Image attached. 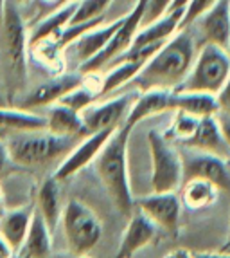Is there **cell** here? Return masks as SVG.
Masks as SVG:
<instances>
[{
    "mask_svg": "<svg viewBox=\"0 0 230 258\" xmlns=\"http://www.w3.org/2000/svg\"><path fill=\"white\" fill-rule=\"evenodd\" d=\"M183 181L187 179H205L212 182L219 191L230 194V170L226 166V161L216 155L196 152L183 157Z\"/></svg>",
    "mask_w": 230,
    "mask_h": 258,
    "instance_id": "13",
    "label": "cell"
},
{
    "mask_svg": "<svg viewBox=\"0 0 230 258\" xmlns=\"http://www.w3.org/2000/svg\"><path fill=\"white\" fill-rule=\"evenodd\" d=\"M15 258H22V256H20V254H15Z\"/></svg>",
    "mask_w": 230,
    "mask_h": 258,
    "instance_id": "48",
    "label": "cell"
},
{
    "mask_svg": "<svg viewBox=\"0 0 230 258\" xmlns=\"http://www.w3.org/2000/svg\"><path fill=\"white\" fill-rule=\"evenodd\" d=\"M226 52H228V56H230V40H228V45H226Z\"/></svg>",
    "mask_w": 230,
    "mask_h": 258,
    "instance_id": "45",
    "label": "cell"
},
{
    "mask_svg": "<svg viewBox=\"0 0 230 258\" xmlns=\"http://www.w3.org/2000/svg\"><path fill=\"white\" fill-rule=\"evenodd\" d=\"M110 69L104 74H101V96L113 94L121 89L126 87L135 80V76L141 73V69L144 67L142 61H113L108 65Z\"/></svg>",
    "mask_w": 230,
    "mask_h": 258,
    "instance_id": "26",
    "label": "cell"
},
{
    "mask_svg": "<svg viewBox=\"0 0 230 258\" xmlns=\"http://www.w3.org/2000/svg\"><path fill=\"white\" fill-rule=\"evenodd\" d=\"M6 2H8V0H0V22H2V17H4Z\"/></svg>",
    "mask_w": 230,
    "mask_h": 258,
    "instance_id": "39",
    "label": "cell"
},
{
    "mask_svg": "<svg viewBox=\"0 0 230 258\" xmlns=\"http://www.w3.org/2000/svg\"><path fill=\"white\" fill-rule=\"evenodd\" d=\"M40 217L45 220L51 231H54L56 226L61 220V211H63V203H61L60 181L54 175L47 177L40 184L38 195H36V208Z\"/></svg>",
    "mask_w": 230,
    "mask_h": 258,
    "instance_id": "21",
    "label": "cell"
},
{
    "mask_svg": "<svg viewBox=\"0 0 230 258\" xmlns=\"http://www.w3.org/2000/svg\"><path fill=\"white\" fill-rule=\"evenodd\" d=\"M194 24H198V27H200L203 43H212L217 47L226 49L230 40L228 0H217L216 4L203 17L198 18Z\"/></svg>",
    "mask_w": 230,
    "mask_h": 258,
    "instance_id": "17",
    "label": "cell"
},
{
    "mask_svg": "<svg viewBox=\"0 0 230 258\" xmlns=\"http://www.w3.org/2000/svg\"><path fill=\"white\" fill-rule=\"evenodd\" d=\"M219 189L205 179H187L182 184V203L189 210H205L217 201Z\"/></svg>",
    "mask_w": 230,
    "mask_h": 258,
    "instance_id": "27",
    "label": "cell"
},
{
    "mask_svg": "<svg viewBox=\"0 0 230 258\" xmlns=\"http://www.w3.org/2000/svg\"><path fill=\"white\" fill-rule=\"evenodd\" d=\"M2 204H4V194H2V189H0V210H2Z\"/></svg>",
    "mask_w": 230,
    "mask_h": 258,
    "instance_id": "43",
    "label": "cell"
},
{
    "mask_svg": "<svg viewBox=\"0 0 230 258\" xmlns=\"http://www.w3.org/2000/svg\"><path fill=\"white\" fill-rule=\"evenodd\" d=\"M83 74L79 71H61L54 74L52 78L42 82L40 85L33 87L29 92L22 96L18 107L26 110H34V108H47L49 105L58 103L68 91L81 83Z\"/></svg>",
    "mask_w": 230,
    "mask_h": 258,
    "instance_id": "11",
    "label": "cell"
},
{
    "mask_svg": "<svg viewBox=\"0 0 230 258\" xmlns=\"http://www.w3.org/2000/svg\"><path fill=\"white\" fill-rule=\"evenodd\" d=\"M200 119L201 117L192 116V114H189V112L175 110V117H173L171 128L166 136L169 139H176V141H180V143L185 145V143L194 136L198 125H200Z\"/></svg>",
    "mask_w": 230,
    "mask_h": 258,
    "instance_id": "28",
    "label": "cell"
},
{
    "mask_svg": "<svg viewBox=\"0 0 230 258\" xmlns=\"http://www.w3.org/2000/svg\"><path fill=\"white\" fill-rule=\"evenodd\" d=\"M157 226L148 217L142 215L141 211H133L128 217V224L121 237L115 258H133L146 245L151 244V240L157 237Z\"/></svg>",
    "mask_w": 230,
    "mask_h": 258,
    "instance_id": "15",
    "label": "cell"
},
{
    "mask_svg": "<svg viewBox=\"0 0 230 258\" xmlns=\"http://www.w3.org/2000/svg\"><path fill=\"white\" fill-rule=\"evenodd\" d=\"M113 130H101V132H94L85 136L83 139L76 143V147L68 152L63 157L58 168H56L54 177L58 181H67L70 177H74L76 173H79L81 170H85L90 163H94L95 157L99 155V152L102 150V147L106 145V141L110 139V136L115 132Z\"/></svg>",
    "mask_w": 230,
    "mask_h": 258,
    "instance_id": "12",
    "label": "cell"
},
{
    "mask_svg": "<svg viewBox=\"0 0 230 258\" xmlns=\"http://www.w3.org/2000/svg\"><path fill=\"white\" fill-rule=\"evenodd\" d=\"M194 258H230V253H192Z\"/></svg>",
    "mask_w": 230,
    "mask_h": 258,
    "instance_id": "37",
    "label": "cell"
},
{
    "mask_svg": "<svg viewBox=\"0 0 230 258\" xmlns=\"http://www.w3.org/2000/svg\"><path fill=\"white\" fill-rule=\"evenodd\" d=\"M15 168H17V164L13 163V157H11V154H9L6 139H0V179L8 177Z\"/></svg>",
    "mask_w": 230,
    "mask_h": 258,
    "instance_id": "32",
    "label": "cell"
},
{
    "mask_svg": "<svg viewBox=\"0 0 230 258\" xmlns=\"http://www.w3.org/2000/svg\"><path fill=\"white\" fill-rule=\"evenodd\" d=\"M148 147L151 155V189L157 194L176 191L183 184L182 154L173 147L166 134L151 130L148 134Z\"/></svg>",
    "mask_w": 230,
    "mask_h": 258,
    "instance_id": "7",
    "label": "cell"
},
{
    "mask_svg": "<svg viewBox=\"0 0 230 258\" xmlns=\"http://www.w3.org/2000/svg\"><path fill=\"white\" fill-rule=\"evenodd\" d=\"M164 258H194V256H192V253L187 249H173V251H169Z\"/></svg>",
    "mask_w": 230,
    "mask_h": 258,
    "instance_id": "36",
    "label": "cell"
},
{
    "mask_svg": "<svg viewBox=\"0 0 230 258\" xmlns=\"http://www.w3.org/2000/svg\"><path fill=\"white\" fill-rule=\"evenodd\" d=\"M228 9H230V0H228Z\"/></svg>",
    "mask_w": 230,
    "mask_h": 258,
    "instance_id": "49",
    "label": "cell"
},
{
    "mask_svg": "<svg viewBox=\"0 0 230 258\" xmlns=\"http://www.w3.org/2000/svg\"><path fill=\"white\" fill-rule=\"evenodd\" d=\"M173 0H146V9H144V18H142V26L149 24V22L157 20L162 15L169 11Z\"/></svg>",
    "mask_w": 230,
    "mask_h": 258,
    "instance_id": "31",
    "label": "cell"
},
{
    "mask_svg": "<svg viewBox=\"0 0 230 258\" xmlns=\"http://www.w3.org/2000/svg\"><path fill=\"white\" fill-rule=\"evenodd\" d=\"M216 117H217V123H219V128H221V132H223V138H225V141L228 143V147H230V114L217 112Z\"/></svg>",
    "mask_w": 230,
    "mask_h": 258,
    "instance_id": "34",
    "label": "cell"
},
{
    "mask_svg": "<svg viewBox=\"0 0 230 258\" xmlns=\"http://www.w3.org/2000/svg\"><path fill=\"white\" fill-rule=\"evenodd\" d=\"M130 126L121 125L110 136L106 145L95 157V172L110 195L111 203L121 215L130 217L135 211V199L130 186L128 173V143L132 136Z\"/></svg>",
    "mask_w": 230,
    "mask_h": 258,
    "instance_id": "2",
    "label": "cell"
},
{
    "mask_svg": "<svg viewBox=\"0 0 230 258\" xmlns=\"http://www.w3.org/2000/svg\"><path fill=\"white\" fill-rule=\"evenodd\" d=\"M216 99H217V107H219L217 112L230 114V78H228V82H226V85L221 89V92L216 96Z\"/></svg>",
    "mask_w": 230,
    "mask_h": 258,
    "instance_id": "33",
    "label": "cell"
},
{
    "mask_svg": "<svg viewBox=\"0 0 230 258\" xmlns=\"http://www.w3.org/2000/svg\"><path fill=\"white\" fill-rule=\"evenodd\" d=\"M121 20H123V17L113 22H102L101 26H95L86 31V33H83L79 38H76L65 49V58L67 56H74L77 69H79L85 61L92 60L94 56H97L102 49L106 47V43L110 42V38L113 36L117 27H119Z\"/></svg>",
    "mask_w": 230,
    "mask_h": 258,
    "instance_id": "14",
    "label": "cell"
},
{
    "mask_svg": "<svg viewBox=\"0 0 230 258\" xmlns=\"http://www.w3.org/2000/svg\"><path fill=\"white\" fill-rule=\"evenodd\" d=\"M52 249V231L40 217L36 210L33 211V219L29 224V231L17 254L22 258H49Z\"/></svg>",
    "mask_w": 230,
    "mask_h": 258,
    "instance_id": "22",
    "label": "cell"
},
{
    "mask_svg": "<svg viewBox=\"0 0 230 258\" xmlns=\"http://www.w3.org/2000/svg\"><path fill=\"white\" fill-rule=\"evenodd\" d=\"M33 208H17V210L8 211L0 219V235L11 245V249L15 253H18L24 245L27 231H29L31 219H33Z\"/></svg>",
    "mask_w": 230,
    "mask_h": 258,
    "instance_id": "23",
    "label": "cell"
},
{
    "mask_svg": "<svg viewBox=\"0 0 230 258\" xmlns=\"http://www.w3.org/2000/svg\"><path fill=\"white\" fill-rule=\"evenodd\" d=\"M173 110H183L196 117H205L216 116L219 107H217L216 96L212 94L173 91Z\"/></svg>",
    "mask_w": 230,
    "mask_h": 258,
    "instance_id": "25",
    "label": "cell"
},
{
    "mask_svg": "<svg viewBox=\"0 0 230 258\" xmlns=\"http://www.w3.org/2000/svg\"><path fill=\"white\" fill-rule=\"evenodd\" d=\"M111 2L113 0H77L76 13H74L70 24H83V22L104 17V11Z\"/></svg>",
    "mask_w": 230,
    "mask_h": 258,
    "instance_id": "29",
    "label": "cell"
},
{
    "mask_svg": "<svg viewBox=\"0 0 230 258\" xmlns=\"http://www.w3.org/2000/svg\"><path fill=\"white\" fill-rule=\"evenodd\" d=\"M61 226L72 256H88V253L101 242L102 224L95 211L81 201L70 199L61 211Z\"/></svg>",
    "mask_w": 230,
    "mask_h": 258,
    "instance_id": "6",
    "label": "cell"
},
{
    "mask_svg": "<svg viewBox=\"0 0 230 258\" xmlns=\"http://www.w3.org/2000/svg\"><path fill=\"white\" fill-rule=\"evenodd\" d=\"M76 8H77V0H70L67 4H61L56 9H52V11H49L33 29H29V49L34 47L42 40L60 35L61 31L72 22Z\"/></svg>",
    "mask_w": 230,
    "mask_h": 258,
    "instance_id": "20",
    "label": "cell"
},
{
    "mask_svg": "<svg viewBox=\"0 0 230 258\" xmlns=\"http://www.w3.org/2000/svg\"><path fill=\"white\" fill-rule=\"evenodd\" d=\"M142 215L148 217L157 226V229L176 235L180 229V219H182V201L176 191H151L149 195L139 197L135 201Z\"/></svg>",
    "mask_w": 230,
    "mask_h": 258,
    "instance_id": "10",
    "label": "cell"
},
{
    "mask_svg": "<svg viewBox=\"0 0 230 258\" xmlns=\"http://www.w3.org/2000/svg\"><path fill=\"white\" fill-rule=\"evenodd\" d=\"M144 9H146V0H137L132 11L123 17L117 31L113 33L110 42L106 43V47L102 49L97 56H94L92 60L85 61L77 71L81 74L99 73V71H102L104 67H108L115 58H119L123 52L128 51L133 38H135V35H137V31L141 29V26H142Z\"/></svg>",
    "mask_w": 230,
    "mask_h": 258,
    "instance_id": "8",
    "label": "cell"
},
{
    "mask_svg": "<svg viewBox=\"0 0 230 258\" xmlns=\"http://www.w3.org/2000/svg\"><path fill=\"white\" fill-rule=\"evenodd\" d=\"M15 2H17L18 6H27V4H31L33 0H15Z\"/></svg>",
    "mask_w": 230,
    "mask_h": 258,
    "instance_id": "41",
    "label": "cell"
},
{
    "mask_svg": "<svg viewBox=\"0 0 230 258\" xmlns=\"http://www.w3.org/2000/svg\"><path fill=\"white\" fill-rule=\"evenodd\" d=\"M228 245H230V229H228Z\"/></svg>",
    "mask_w": 230,
    "mask_h": 258,
    "instance_id": "47",
    "label": "cell"
},
{
    "mask_svg": "<svg viewBox=\"0 0 230 258\" xmlns=\"http://www.w3.org/2000/svg\"><path fill=\"white\" fill-rule=\"evenodd\" d=\"M45 130L56 134V136H63V138L83 139L85 136H88L85 125H83L81 114L61 103H52L47 107Z\"/></svg>",
    "mask_w": 230,
    "mask_h": 258,
    "instance_id": "19",
    "label": "cell"
},
{
    "mask_svg": "<svg viewBox=\"0 0 230 258\" xmlns=\"http://www.w3.org/2000/svg\"><path fill=\"white\" fill-rule=\"evenodd\" d=\"M4 105H8V99H6L4 96L0 94V107H4Z\"/></svg>",
    "mask_w": 230,
    "mask_h": 258,
    "instance_id": "42",
    "label": "cell"
},
{
    "mask_svg": "<svg viewBox=\"0 0 230 258\" xmlns=\"http://www.w3.org/2000/svg\"><path fill=\"white\" fill-rule=\"evenodd\" d=\"M79 139L56 136L49 130H31V132H15L6 136V145L13 163L22 168H45L63 157L76 147ZM58 163V164H60Z\"/></svg>",
    "mask_w": 230,
    "mask_h": 258,
    "instance_id": "3",
    "label": "cell"
},
{
    "mask_svg": "<svg viewBox=\"0 0 230 258\" xmlns=\"http://www.w3.org/2000/svg\"><path fill=\"white\" fill-rule=\"evenodd\" d=\"M189 0H173V4H171L169 11H175V9H183L187 6Z\"/></svg>",
    "mask_w": 230,
    "mask_h": 258,
    "instance_id": "38",
    "label": "cell"
},
{
    "mask_svg": "<svg viewBox=\"0 0 230 258\" xmlns=\"http://www.w3.org/2000/svg\"><path fill=\"white\" fill-rule=\"evenodd\" d=\"M70 258H88V256H72V254H70Z\"/></svg>",
    "mask_w": 230,
    "mask_h": 258,
    "instance_id": "46",
    "label": "cell"
},
{
    "mask_svg": "<svg viewBox=\"0 0 230 258\" xmlns=\"http://www.w3.org/2000/svg\"><path fill=\"white\" fill-rule=\"evenodd\" d=\"M6 136H8V134H6L4 130H0V139H6Z\"/></svg>",
    "mask_w": 230,
    "mask_h": 258,
    "instance_id": "44",
    "label": "cell"
},
{
    "mask_svg": "<svg viewBox=\"0 0 230 258\" xmlns=\"http://www.w3.org/2000/svg\"><path fill=\"white\" fill-rule=\"evenodd\" d=\"M198 49L194 38L187 29L176 31L162 47L158 49L144 63L141 73L137 74L130 85L137 92L151 91V89H164V91H176L182 82L187 78L192 67Z\"/></svg>",
    "mask_w": 230,
    "mask_h": 258,
    "instance_id": "1",
    "label": "cell"
},
{
    "mask_svg": "<svg viewBox=\"0 0 230 258\" xmlns=\"http://www.w3.org/2000/svg\"><path fill=\"white\" fill-rule=\"evenodd\" d=\"M43 2H47V4H54L56 8H58V6L63 4V0H43Z\"/></svg>",
    "mask_w": 230,
    "mask_h": 258,
    "instance_id": "40",
    "label": "cell"
},
{
    "mask_svg": "<svg viewBox=\"0 0 230 258\" xmlns=\"http://www.w3.org/2000/svg\"><path fill=\"white\" fill-rule=\"evenodd\" d=\"M185 147L189 150L216 155V157H221L225 161L230 159V147L228 143L225 141V138H223V132L219 128V123H217L216 116L201 117L196 132L185 143Z\"/></svg>",
    "mask_w": 230,
    "mask_h": 258,
    "instance_id": "16",
    "label": "cell"
},
{
    "mask_svg": "<svg viewBox=\"0 0 230 258\" xmlns=\"http://www.w3.org/2000/svg\"><path fill=\"white\" fill-rule=\"evenodd\" d=\"M173 110V91H164V89H151V91L139 92L130 108L124 125L133 128L141 121L148 119L151 116L162 114V112Z\"/></svg>",
    "mask_w": 230,
    "mask_h": 258,
    "instance_id": "18",
    "label": "cell"
},
{
    "mask_svg": "<svg viewBox=\"0 0 230 258\" xmlns=\"http://www.w3.org/2000/svg\"><path fill=\"white\" fill-rule=\"evenodd\" d=\"M45 128V116L20 107H0V130L6 134L31 132Z\"/></svg>",
    "mask_w": 230,
    "mask_h": 258,
    "instance_id": "24",
    "label": "cell"
},
{
    "mask_svg": "<svg viewBox=\"0 0 230 258\" xmlns=\"http://www.w3.org/2000/svg\"><path fill=\"white\" fill-rule=\"evenodd\" d=\"M217 0H189L187 6L183 8V15H182V22H180V29H185L191 24L198 20V18L203 17Z\"/></svg>",
    "mask_w": 230,
    "mask_h": 258,
    "instance_id": "30",
    "label": "cell"
},
{
    "mask_svg": "<svg viewBox=\"0 0 230 258\" xmlns=\"http://www.w3.org/2000/svg\"><path fill=\"white\" fill-rule=\"evenodd\" d=\"M137 94L139 92H126L104 101H95L88 108H85L81 112V119L86 132L94 134L101 130H113L124 125Z\"/></svg>",
    "mask_w": 230,
    "mask_h": 258,
    "instance_id": "9",
    "label": "cell"
},
{
    "mask_svg": "<svg viewBox=\"0 0 230 258\" xmlns=\"http://www.w3.org/2000/svg\"><path fill=\"white\" fill-rule=\"evenodd\" d=\"M2 38H4L6 76L9 85V98L24 91L27 80V52H29V29L20 13V6L8 0L2 17Z\"/></svg>",
    "mask_w": 230,
    "mask_h": 258,
    "instance_id": "4",
    "label": "cell"
},
{
    "mask_svg": "<svg viewBox=\"0 0 230 258\" xmlns=\"http://www.w3.org/2000/svg\"><path fill=\"white\" fill-rule=\"evenodd\" d=\"M15 251L11 249V245L8 244V242L2 238V235H0V258H15Z\"/></svg>",
    "mask_w": 230,
    "mask_h": 258,
    "instance_id": "35",
    "label": "cell"
},
{
    "mask_svg": "<svg viewBox=\"0 0 230 258\" xmlns=\"http://www.w3.org/2000/svg\"><path fill=\"white\" fill-rule=\"evenodd\" d=\"M230 78V56L226 49L203 43L198 49L187 78L176 91L217 96Z\"/></svg>",
    "mask_w": 230,
    "mask_h": 258,
    "instance_id": "5",
    "label": "cell"
}]
</instances>
